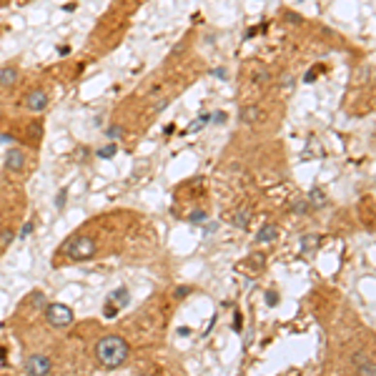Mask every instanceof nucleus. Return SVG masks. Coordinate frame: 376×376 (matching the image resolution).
<instances>
[{
    "instance_id": "11",
    "label": "nucleus",
    "mask_w": 376,
    "mask_h": 376,
    "mask_svg": "<svg viewBox=\"0 0 376 376\" xmlns=\"http://www.w3.org/2000/svg\"><path fill=\"white\" fill-rule=\"evenodd\" d=\"M309 206H313V208H324V206H326V196H324L321 188H311V193H309Z\"/></svg>"
},
{
    "instance_id": "27",
    "label": "nucleus",
    "mask_w": 376,
    "mask_h": 376,
    "mask_svg": "<svg viewBox=\"0 0 376 376\" xmlns=\"http://www.w3.org/2000/svg\"><path fill=\"white\" fill-rule=\"evenodd\" d=\"M366 359H369V356H366V351H359V354H354V364L359 366V364H364Z\"/></svg>"
},
{
    "instance_id": "16",
    "label": "nucleus",
    "mask_w": 376,
    "mask_h": 376,
    "mask_svg": "<svg viewBox=\"0 0 376 376\" xmlns=\"http://www.w3.org/2000/svg\"><path fill=\"white\" fill-rule=\"evenodd\" d=\"M359 376H376V366H374L371 359H366L364 364H359Z\"/></svg>"
},
{
    "instance_id": "4",
    "label": "nucleus",
    "mask_w": 376,
    "mask_h": 376,
    "mask_svg": "<svg viewBox=\"0 0 376 376\" xmlns=\"http://www.w3.org/2000/svg\"><path fill=\"white\" fill-rule=\"evenodd\" d=\"M50 369H53L50 359L43 356V354H33V356L25 359V374L28 376H48Z\"/></svg>"
},
{
    "instance_id": "31",
    "label": "nucleus",
    "mask_w": 376,
    "mask_h": 376,
    "mask_svg": "<svg viewBox=\"0 0 376 376\" xmlns=\"http://www.w3.org/2000/svg\"><path fill=\"white\" fill-rule=\"evenodd\" d=\"M211 76H216V78H226V70H223V68H213V70H211Z\"/></svg>"
},
{
    "instance_id": "24",
    "label": "nucleus",
    "mask_w": 376,
    "mask_h": 376,
    "mask_svg": "<svg viewBox=\"0 0 376 376\" xmlns=\"http://www.w3.org/2000/svg\"><path fill=\"white\" fill-rule=\"evenodd\" d=\"M33 228H35V226H33V221H28V223H25V226L20 228V238H25V236H31V234H33Z\"/></svg>"
},
{
    "instance_id": "3",
    "label": "nucleus",
    "mask_w": 376,
    "mask_h": 376,
    "mask_svg": "<svg viewBox=\"0 0 376 376\" xmlns=\"http://www.w3.org/2000/svg\"><path fill=\"white\" fill-rule=\"evenodd\" d=\"M46 319L50 326H68L73 324V309L65 303H50V306H46Z\"/></svg>"
},
{
    "instance_id": "18",
    "label": "nucleus",
    "mask_w": 376,
    "mask_h": 376,
    "mask_svg": "<svg viewBox=\"0 0 376 376\" xmlns=\"http://www.w3.org/2000/svg\"><path fill=\"white\" fill-rule=\"evenodd\" d=\"M319 246V236H303L301 238V249L306 251V249H316Z\"/></svg>"
},
{
    "instance_id": "15",
    "label": "nucleus",
    "mask_w": 376,
    "mask_h": 376,
    "mask_svg": "<svg viewBox=\"0 0 376 376\" xmlns=\"http://www.w3.org/2000/svg\"><path fill=\"white\" fill-rule=\"evenodd\" d=\"M241 121H243V123H256V121H258V108H253V106L243 108V110H241Z\"/></svg>"
},
{
    "instance_id": "33",
    "label": "nucleus",
    "mask_w": 376,
    "mask_h": 376,
    "mask_svg": "<svg viewBox=\"0 0 376 376\" xmlns=\"http://www.w3.org/2000/svg\"><path fill=\"white\" fill-rule=\"evenodd\" d=\"M0 241H5V243H10V241H13V234H10V231H5V234H0Z\"/></svg>"
},
{
    "instance_id": "6",
    "label": "nucleus",
    "mask_w": 376,
    "mask_h": 376,
    "mask_svg": "<svg viewBox=\"0 0 376 376\" xmlns=\"http://www.w3.org/2000/svg\"><path fill=\"white\" fill-rule=\"evenodd\" d=\"M5 168L10 173L25 171V153L20 148H8V153H5Z\"/></svg>"
},
{
    "instance_id": "35",
    "label": "nucleus",
    "mask_w": 376,
    "mask_h": 376,
    "mask_svg": "<svg viewBox=\"0 0 376 376\" xmlns=\"http://www.w3.org/2000/svg\"><path fill=\"white\" fill-rule=\"evenodd\" d=\"M234 326H236V329H241V313H236V319H234Z\"/></svg>"
},
{
    "instance_id": "36",
    "label": "nucleus",
    "mask_w": 376,
    "mask_h": 376,
    "mask_svg": "<svg viewBox=\"0 0 376 376\" xmlns=\"http://www.w3.org/2000/svg\"><path fill=\"white\" fill-rule=\"evenodd\" d=\"M136 376H153V374H136Z\"/></svg>"
},
{
    "instance_id": "9",
    "label": "nucleus",
    "mask_w": 376,
    "mask_h": 376,
    "mask_svg": "<svg viewBox=\"0 0 376 376\" xmlns=\"http://www.w3.org/2000/svg\"><path fill=\"white\" fill-rule=\"evenodd\" d=\"M264 266H266V256H264V253H251L249 261H246V268H249L251 273L264 271Z\"/></svg>"
},
{
    "instance_id": "1",
    "label": "nucleus",
    "mask_w": 376,
    "mask_h": 376,
    "mask_svg": "<svg viewBox=\"0 0 376 376\" xmlns=\"http://www.w3.org/2000/svg\"><path fill=\"white\" fill-rule=\"evenodd\" d=\"M95 359L103 369H121L128 359V344L121 336H103L95 344Z\"/></svg>"
},
{
    "instance_id": "30",
    "label": "nucleus",
    "mask_w": 376,
    "mask_h": 376,
    "mask_svg": "<svg viewBox=\"0 0 376 376\" xmlns=\"http://www.w3.org/2000/svg\"><path fill=\"white\" fill-rule=\"evenodd\" d=\"M40 128H43L40 123H33V128H31V136L33 138H40Z\"/></svg>"
},
{
    "instance_id": "21",
    "label": "nucleus",
    "mask_w": 376,
    "mask_h": 376,
    "mask_svg": "<svg viewBox=\"0 0 376 376\" xmlns=\"http://www.w3.org/2000/svg\"><path fill=\"white\" fill-rule=\"evenodd\" d=\"M115 313H118V306H115V303L113 301H106V309H103V316H106V319H113V316Z\"/></svg>"
},
{
    "instance_id": "10",
    "label": "nucleus",
    "mask_w": 376,
    "mask_h": 376,
    "mask_svg": "<svg viewBox=\"0 0 376 376\" xmlns=\"http://www.w3.org/2000/svg\"><path fill=\"white\" fill-rule=\"evenodd\" d=\"M16 83H18V68H5L3 73H0V85H3V88H13Z\"/></svg>"
},
{
    "instance_id": "13",
    "label": "nucleus",
    "mask_w": 376,
    "mask_h": 376,
    "mask_svg": "<svg viewBox=\"0 0 376 376\" xmlns=\"http://www.w3.org/2000/svg\"><path fill=\"white\" fill-rule=\"evenodd\" d=\"M253 83L258 85V88H266V85L271 83V73L266 68H256L253 70Z\"/></svg>"
},
{
    "instance_id": "34",
    "label": "nucleus",
    "mask_w": 376,
    "mask_h": 376,
    "mask_svg": "<svg viewBox=\"0 0 376 376\" xmlns=\"http://www.w3.org/2000/svg\"><path fill=\"white\" fill-rule=\"evenodd\" d=\"M213 121H216V123H223V121H226V115H223V113H216V115H213Z\"/></svg>"
},
{
    "instance_id": "32",
    "label": "nucleus",
    "mask_w": 376,
    "mask_h": 376,
    "mask_svg": "<svg viewBox=\"0 0 376 376\" xmlns=\"http://www.w3.org/2000/svg\"><path fill=\"white\" fill-rule=\"evenodd\" d=\"M306 208H309V204H303V201H301V204H296V206H294V211H296V213H303Z\"/></svg>"
},
{
    "instance_id": "22",
    "label": "nucleus",
    "mask_w": 376,
    "mask_h": 376,
    "mask_svg": "<svg viewBox=\"0 0 376 376\" xmlns=\"http://www.w3.org/2000/svg\"><path fill=\"white\" fill-rule=\"evenodd\" d=\"M31 303H33L35 309H46V296H43V294H33L31 296Z\"/></svg>"
},
{
    "instance_id": "2",
    "label": "nucleus",
    "mask_w": 376,
    "mask_h": 376,
    "mask_svg": "<svg viewBox=\"0 0 376 376\" xmlns=\"http://www.w3.org/2000/svg\"><path fill=\"white\" fill-rule=\"evenodd\" d=\"M63 251L73 261H88V258L95 256L98 246L91 236H73V238H68V243H63Z\"/></svg>"
},
{
    "instance_id": "25",
    "label": "nucleus",
    "mask_w": 376,
    "mask_h": 376,
    "mask_svg": "<svg viewBox=\"0 0 376 376\" xmlns=\"http://www.w3.org/2000/svg\"><path fill=\"white\" fill-rule=\"evenodd\" d=\"M266 303H268V306H276V303H279V294L276 291H268L266 294Z\"/></svg>"
},
{
    "instance_id": "20",
    "label": "nucleus",
    "mask_w": 376,
    "mask_h": 376,
    "mask_svg": "<svg viewBox=\"0 0 376 376\" xmlns=\"http://www.w3.org/2000/svg\"><path fill=\"white\" fill-rule=\"evenodd\" d=\"M115 151H118V148H115L113 143H108L106 148H100V151H98V158H113V156H115Z\"/></svg>"
},
{
    "instance_id": "26",
    "label": "nucleus",
    "mask_w": 376,
    "mask_h": 376,
    "mask_svg": "<svg viewBox=\"0 0 376 376\" xmlns=\"http://www.w3.org/2000/svg\"><path fill=\"white\" fill-rule=\"evenodd\" d=\"M281 85H283L286 91H291V88H294V76H283V78H281Z\"/></svg>"
},
{
    "instance_id": "7",
    "label": "nucleus",
    "mask_w": 376,
    "mask_h": 376,
    "mask_svg": "<svg viewBox=\"0 0 376 376\" xmlns=\"http://www.w3.org/2000/svg\"><path fill=\"white\" fill-rule=\"evenodd\" d=\"M276 236H279L276 226H273V223H266V226H261V231L256 234V243H273V241H276Z\"/></svg>"
},
{
    "instance_id": "14",
    "label": "nucleus",
    "mask_w": 376,
    "mask_h": 376,
    "mask_svg": "<svg viewBox=\"0 0 376 376\" xmlns=\"http://www.w3.org/2000/svg\"><path fill=\"white\" fill-rule=\"evenodd\" d=\"M208 121H211V115L208 113H204V115H198V118L191 123V125H188L186 128V133H198L201 131V128H204V125H208Z\"/></svg>"
},
{
    "instance_id": "17",
    "label": "nucleus",
    "mask_w": 376,
    "mask_h": 376,
    "mask_svg": "<svg viewBox=\"0 0 376 376\" xmlns=\"http://www.w3.org/2000/svg\"><path fill=\"white\" fill-rule=\"evenodd\" d=\"M283 20H286L288 25H303V18L298 16V13H291V10L283 13Z\"/></svg>"
},
{
    "instance_id": "5",
    "label": "nucleus",
    "mask_w": 376,
    "mask_h": 376,
    "mask_svg": "<svg viewBox=\"0 0 376 376\" xmlns=\"http://www.w3.org/2000/svg\"><path fill=\"white\" fill-rule=\"evenodd\" d=\"M25 108L33 110V113L46 110L48 108V93L40 91V88H33L31 93H28V98H25Z\"/></svg>"
},
{
    "instance_id": "29",
    "label": "nucleus",
    "mask_w": 376,
    "mask_h": 376,
    "mask_svg": "<svg viewBox=\"0 0 376 376\" xmlns=\"http://www.w3.org/2000/svg\"><path fill=\"white\" fill-rule=\"evenodd\" d=\"M63 204H65V191H61V193H58V198H55V206L58 208H63Z\"/></svg>"
},
{
    "instance_id": "19",
    "label": "nucleus",
    "mask_w": 376,
    "mask_h": 376,
    "mask_svg": "<svg viewBox=\"0 0 376 376\" xmlns=\"http://www.w3.org/2000/svg\"><path fill=\"white\" fill-rule=\"evenodd\" d=\"M106 136H108L110 141H115V138H121V136H123V128H121L118 123H113V125L108 128V131H106Z\"/></svg>"
},
{
    "instance_id": "23",
    "label": "nucleus",
    "mask_w": 376,
    "mask_h": 376,
    "mask_svg": "<svg viewBox=\"0 0 376 376\" xmlns=\"http://www.w3.org/2000/svg\"><path fill=\"white\" fill-rule=\"evenodd\" d=\"M188 221H191V223H201V221H206V211H193L191 216H188Z\"/></svg>"
},
{
    "instance_id": "28",
    "label": "nucleus",
    "mask_w": 376,
    "mask_h": 376,
    "mask_svg": "<svg viewBox=\"0 0 376 376\" xmlns=\"http://www.w3.org/2000/svg\"><path fill=\"white\" fill-rule=\"evenodd\" d=\"M188 294H191V288H188V286H181L178 291H176V298H183V296H188Z\"/></svg>"
},
{
    "instance_id": "8",
    "label": "nucleus",
    "mask_w": 376,
    "mask_h": 376,
    "mask_svg": "<svg viewBox=\"0 0 376 376\" xmlns=\"http://www.w3.org/2000/svg\"><path fill=\"white\" fill-rule=\"evenodd\" d=\"M108 301H113L118 309H125V306H128V301H131V294H128L125 288H115V291L108 294Z\"/></svg>"
},
{
    "instance_id": "12",
    "label": "nucleus",
    "mask_w": 376,
    "mask_h": 376,
    "mask_svg": "<svg viewBox=\"0 0 376 376\" xmlns=\"http://www.w3.org/2000/svg\"><path fill=\"white\" fill-rule=\"evenodd\" d=\"M249 221H251V211L249 208H238L234 213V226L236 228H246V226H249Z\"/></svg>"
}]
</instances>
